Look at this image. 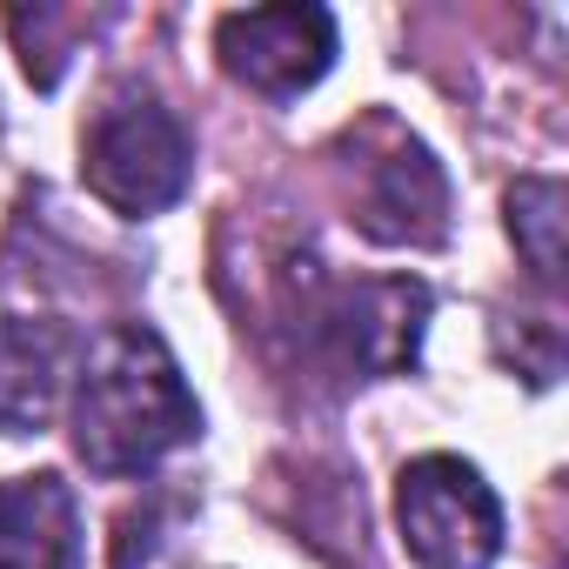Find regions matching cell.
Instances as JSON below:
<instances>
[{
    "label": "cell",
    "mask_w": 569,
    "mask_h": 569,
    "mask_svg": "<svg viewBox=\"0 0 569 569\" xmlns=\"http://www.w3.org/2000/svg\"><path fill=\"white\" fill-rule=\"evenodd\" d=\"M201 409L168 356V342L141 322H121L94 342L74 389V449L94 476H141L194 442Z\"/></svg>",
    "instance_id": "6da1fadb"
},
{
    "label": "cell",
    "mask_w": 569,
    "mask_h": 569,
    "mask_svg": "<svg viewBox=\"0 0 569 569\" xmlns=\"http://www.w3.org/2000/svg\"><path fill=\"white\" fill-rule=\"evenodd\" d=\"M396 522L422 569H489L502 549V502L456 456H422L402 469Z\"/></svg>",
    "instance_id": "7a4b0ae2"
},
{
    "label": "cell",
    "mask_w": 569,
    "mask_h": 569,
    "mask_svg": "<svg viewBox=\"0 0 569 569\" xmlns=\"http://www.w3.org/2000/svg\"><path fill=\"white\" fill-rule=\"evenodd\" d=\"M188 168H194V148L161 101H114L88 128L81 174L114 214H161L168 201H181Z\"/></svg>",
    "instance_id": "3957f363"
},
{
    "label": "cell",
    "mask_w": 569,
    "mask_h": 569,
    "mask_svg": "<svg viewBox=\"0 0 569 569\" xmlns=\"http://www.w3.org/2000/svg\"><path fill=\"white\" fill-rule=\"evenodd\" d=\"M356 154H362V174H356V221H362V234L409 241V248L442 241L449 188H442V168L429 161V148L409 141L389 121H369L356 134Z\"/></svg>",
    "instance_id": "277c9868"
},
{
    "label": "cell",
    "mask_w": 569,
    "mask_h": 569,
    "mask_svg": "<svg viewBox=\"0 0 569 569\" xmlns=\"http://www.w3.org/2000/svg\"><path fill=\"white\" fill-rule=\"evenodd\" d=\"M214 54L221 68L268 94V101H296L316 88L336 61V14L329 8H248L214 21Z\"/></svg>",
    "instance_id": "5b68a950"
},
{
    "label": "cell",
    "mask_w": 569,
    "mask_h": 569,
    "mask_svg": "<svg viewBox=\"0 0 569 569\" xmlns=\"http://www.w3.org/2000/svg\"><path fill=\"white\" fill-rule=\"evenodd\" d=\"M0 569H81V516L61 476L0 482Z\"/></svg>",
    "instance_id": "8992f818"
},
{
    "label": "cell",
    "mask_w": 569,
    "mask_h": 569,
    "mask_svg": "<svg viewBox=\"0 0 569 569\" xmlns=\"http://www.w3.org/2000/svg\"><path fill=\"white\" fill-rule=\"evenodd\" d=\"M61 336L21 316H0V436H21L54 409Z\"/></svg>",
    "instance_id": "52a82bcc"
},
{
    "label": "cell",
    "mask_w": 569,
    "mask_h": 569,
    "mask_svg": "<svg viewBox=\"0 0 569 569\" xmlns=\"http://www.w3.org/2000/svg\"><path fill=\"white\" fill-rule=\"evenodd\" d=\"M509 234L529 254L536 281L562 274V188L556 181H516L509 188Z\"/></svg>",
    "instance_id": "ba28073f"
}]
</instances>
